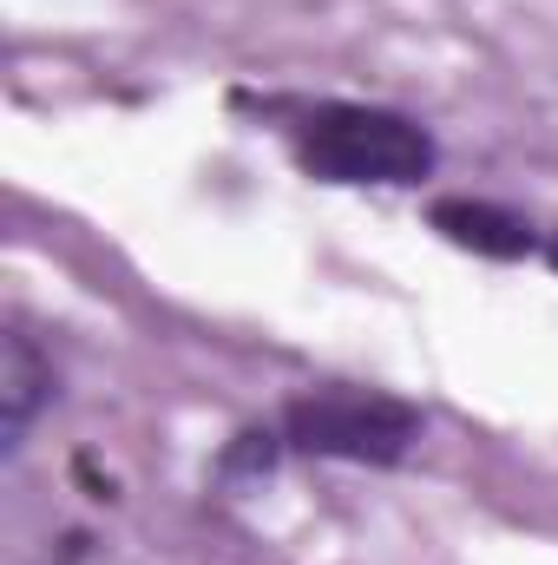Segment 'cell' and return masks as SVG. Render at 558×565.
Here are the masks:
<instances>
[{
	"label": "cell",
	"mask_w": 558,
	"mask_h": 565,
	"mask_svg": "<svg viewBox=\"0 0 558 565\" xmlns=\"http://www.w3.org/2000/svg\"><path fill=\"white\" fill-rule=\"evenodd\" d=\"M270 422L289 460H348V467H401L427 434V415L415 402L362 382H309Z\"/></svg>",
	"instance_id": "2"
},
{
	"label": "cell",
	"mask_w": 558,
	"mask_h": 565,
	"mask_svg": "<svg viewBox=\"0 0 558 565\" xmlns=\"http://www.w3.org/2000/svg\"><path fill=\"white\" fill-rule=\"evenodd\" d=\"M289 151L315 184H348V191H415L433 178L440 145L433 132L368 99H315L289 119Z\"/></svg>",
	"instance_id": "1"
},
{
	"label": "cell",
	"mask_w": 558,
	"mask_h": 565,
	"mask_svg": "<svg viewBox=\"0 0 558 565\" xmlns=\"http://www.w3.org/2000/svg\"><path fill=\"white\" fill-rule=\"evenodd\" d=\"M53 402H60V369H53V355L13 322V329L0 335V460H20L33 422H40Z\"/></svg>",
	"instance_id": "3"
},
{
	"label": "cell",
	"mask_w": 558,
	"mask_h": 565,
	"mask_svg": "<svg viewBox=\"0 0 558 565\" xmlns=\"http://www.w3.org/2000/svg\"><path fill=\"white\" fill-rule=\"evenodd\" d=\"M277 460H289L277 440V422H257L244 434H230V447L217 454V480H264Z\"/></svg>",
	"instance_id": "5"
},
{
	"label": "cell",
	"mask_w": 558,
	"mask_h": 565,
	"mask_svg": "<svg viewBox=\"0 0 558 565\" xmlns=\"http://www.w3.org/2000/svg\"><path fill=\"white\" fill-rule=\"evenodd\" d=\"M433 231L453 244V250H473V257H493V264H519V257H539L546 237L533 217L493 204V198H440L433 211Z\"/></svg>",
	"instance_id": "4"
}]
</instances>
